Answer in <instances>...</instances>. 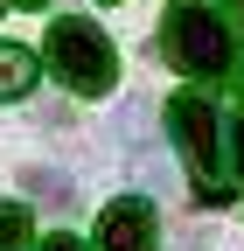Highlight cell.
<instances>
[{
  "label": "cell",
  "instance_id": "cell-1",
  "mask_svg": "<svg viewBox=\"0 0 244 251\" xmlns=\"http://www.w3.org/2000/svg\"><path fill=\"white\" fill-rule=\"evenodd\" d=\"M168 133L181 147V161H189V196L195 202H230V175H223V126L217 112H209L202 91H181V98H168Z\"/></svg>",
  "mask_w": 244,
  "mask_h": 251
},
{
  "label": "cell",
  "instance_id": "cell-2",
  "mask_svg": "<svg viewBox=\"0 0 244 251\" xmlns=\"http://www.w3.org/2000/svg\"><path fill=\"white\" fill-rule=\"evenodd\" d=\"M161 56L181 77H217L230 63V28L209 14V0H174L161 21Z\"/></svg>",
  "mask_w": 244,
  "mask_h": 251
},
{
  "label": "cell",
  "instance_id": "cell-3",
  "mask_svg": "<svg viewBox=\"0 0 244 251\" xmlns=\"http://www.w3.org/2000/svg\"><path fill=\"white\" fill-rule=\"evenodd\" d=\"M49 70L63 77L77 98H105L119 84V49L98 35V21H56L49 28Z\"/></svg>",
  "mask_w": 244,
  "mask_h": 251
},
{
  "label": "cell",
  "instance_id": "cell-4",
  "mask_svg": "<svg viewBox=\"0 0 244 251\" xmlns=\"http://www.w3.org/2000/svg\"><path fill=\"white\" fill-rule=\"evenodd\" d=\"M161 224H154V202L146 196H119L98 216V251H154Z\"/></svg>",
  "mask_w": 244,
  "mask_h": 251
},
{
  "label": "cell",
  "instance_id": "cell-5",
  "mask_svg": "<svg viewBox=\"0 0 244 251\" xmlns=\"http://www.w3.org/2000/svg\"><path fill=\"white\" fill-rule=\"evenodd\" d=\"M28 84H35V49L0 42V98H28Z\"/></svg>",
  "mask_w": 244,
  "mask_h": 251
},
{
  "label": "cell",
  "instance_id": "cell-6",
  "mask_svg": "<svg viewBox=\"0 0 244 251\" xmlns=\"http://www.w3.org/2000/svg\"><path fill=\"white\" fill-rule=\"evenodd\" d=\"M21 181H28V196H42L49 209H70V181H63V175H49V168H28Z\"/></svg>",
  "mask_w": 244,
  "mask_h": 251
},
{
  "label": "cell",
  "instance_id": "cell-7",
  "mask_svg": "<svg viewBox=\"0 0 244 251\" xmlns=\"http://www.w3.org/2000/svg\"><path fill=\"white\" fill-rule=\"evenodd\" d=\"M0 251H28V209L0 202Z\"/></svg>",
  "mask_w": 244,
  "mask_h": 251
},
{
  "label": "cell",
  "instance_id": "cell-8",
  "mask_svg": "<svg viewBox=\"0 0 244 251\" xmlns=\"http://www.w3.org/2000/svg\"><path fill=\"white\" fill-rule=\"evenodd\" d=\"M230 168H237V175H244V119H237V126H230Z\"/></svg>",
  "mask_w": 244,
  "mask_h": 251
},
{
  "label": "cell",
  "instance_id": "cell-9",
  "mask_svg": "<svg viewBox=\"0 0 244 251\" xmlns=\"http://www.w3.org/2000/svg\"><path fill=\"white\" fill-rule=\"evenodd\" d=\"M35 251H84V244H77V237H63V230H56V237H42Z\"/></svg>",
  "mask_w": 244,
  "mask_h": 251
},
{
  "label": "cell",
  "instance_id": "cell-10",
  "mask_svg": "<svg viewBox=\"0 0 244 251\" xmlns=\"http://www.w3.org/2000/svg\"><path fill=\"white\" fill-rule=\"evenodd\" d=\"M14 7H42V0H14Z\"/></svg>",
  "mask_w": 244,
  "mask_h": 251
},
{
  "label": "cell",
  "instance_id": "cell-11",
  "mask_svg": "<svg viewBox=\"0 0 244 251\" xmlns=\"http://www.w3.org/2000/svg\"><path fill=\"white\" fill-rule=\"evenodd\" d=\"M98 7H112V0H98Z\"/></svg>",
  "mask_w": 244,
  "mask_h": 251
}]
</instances>
